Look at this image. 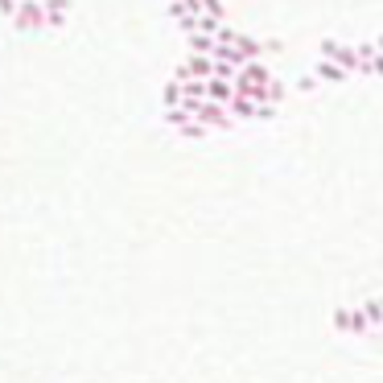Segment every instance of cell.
<instances>
[{
	"mask_svg": "<svg viewBox=\"0 0 383 383\" xmlns=\"http://www.w3.org/2000/svg\"><path fill=\"white\" fill-rule=\"evenodd\" d=\"M190 54H211L214 50V33H202V29H190Z\"/></svg>",
	"mask_w": 383,
	"mask_h": 383,
	"instance_id": "obj_5",
	"label": "cell"
},
{
	"mask_svg": "<svg viewBox=\"0 0 383 383\" xmlns=\"http://www.w3.org/2000/svg\"><path fill=\"white\" fill-rule=\"evenodd\" d=\"M235 95V87H231V79H206V99H214V103H223L227 107V99Z\"/></svg>",
	"mask_w": 383,
	"mask_h": 383,
	"instance_id": "obj_4",
	"label": "cell"
},
{
	"mask_svg": "<svg viewBox=\"0 0 383 383\" xmlns=\"http://www.w3.org/2000/svg\"><path fill=\"white\" fill-rule=\"evenodd\" d=\"M177 132H181V136H190V140H198V136H206V124H198V120L190 116L186 124H177Z\"/></svg>",
	"mask_w": 383,
	"mask_h": 383,
	"instance_id": "obj_6",
	"label": "cell"
},
{
	"mask_svg": "<svg viewBox=\"0 0 383 383\" xmlns=\"http://www.w3.org/2000/svg\"><path fill=\"white\" fill-rule=\"evenodd\" d=\"M173 79H177V83H186V79H211V54H190V58L173 70Z\"/></svg>",
	"mask_w": 383,
	"mask_h": 383,
	"instance_id": "obj_2",
	"label": "cell"
},
{
	"mask_svg": "<svg viewBox=\"0 0 383 383\" xmlns=\"http://www.w3.org/2000/svg\"><path fill=\"white\" fill-rule=\"evenodd\" d=\"M13 29H21V33H33V29H45V8L42 0H17V8H13Z\"/></svg>",
	"mask_w": 383,
	"mask_h": 383,
	"instance_id": "obj_1",
	"label": "cell"
},
{
	"mask_svg": "<svg viewBox=\"0 0 383 383\" xmlns=\"http://www.w3.org/2000/svg\"><path fill=\"white\" fill-rule=\"evenodd\" d=\"M194 120L206 124V128H223L227 124V107L214 103V99H198V103H194Z\"/></svg>",
	"mask_w": 383,
	"mask_h": 383,
	"instance_id": "obj_3",
	"label": "cell"
},
{
	"mask_svg": "<svg viewBox=\"0 0 383 383\" xmlns=\"http://www.w3.org/2000/svg\"><path fill=\"white\" fill-rule=\"evenodd\" d=\"M161 99H165V107H177V99H181V83L170 79V87H165V95H161Z\"/></svg>",
	"mask_w": 383,
	"mask_h": 383,
	"instance_id": "obj_7",
	"label": "cell"
},
{
	"mask_svg": "<svg viewBox=\"0 0 383 383\" xmlns=\"http://www.w3.org/2000/svg\"><path fill=\"white\" fill-rule=\"evenodd\" d=\"M198 8H202V13H211V17H218V21H223V4H218V0H198Z\"/></svg>",
	"mask_w": 383,
	"mask_h": 383,
	"instance_id": "obj_9",
	"label": "cell"
},
{
	"mask_svg": "<svg viewBox=\"0 0 383 383\" xmlns=\"http://www.w3.org/2000/svg\"><path fill=\"white\" fill-rule=\"evenodd\" d=\"M45 13H70V0H42Z\"/></svg>",
	"mask_w": 383,
	"mask_h": 383,
	"instance_id": "obj_8",
	"label": "cell"
}]
</instances>
